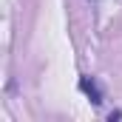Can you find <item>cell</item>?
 <instances>
[{
    "label": "cell",
    "mask_w": 122,
    "mask_h": 122,
    "mask_svg": "<svg viewBox=\"0 0 122 122\" xmlns=\"http://www.w3.org/2000/svg\"><path fill=\"white\" fill-rule=\"evenodd\" d=\"M80 91L85 94L94 105H99V102H102V88H99V82H97L94 77H88V74H82V77H80Z\"/></svg>",
    "instance_id": "1"
}]
</instances>
